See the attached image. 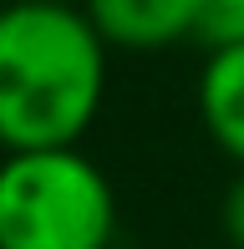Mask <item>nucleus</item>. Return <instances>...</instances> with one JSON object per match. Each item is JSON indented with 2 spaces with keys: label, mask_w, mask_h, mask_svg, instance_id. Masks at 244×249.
I'll use <instances>...</instances> for the list:
<instances>
[{
  "label": "nucleus",
  "mask_w": 244,
  "mask_h": 249,
  "mask_svg": "<svg viewBox=\"0 0 244 249\" xmlns=\"http://www.w3.org/2000/svg\"><path fill=\"white\" fill-rule=\"evenodd\" d=\"M107 61L82 5L0 0V148H71L107 97Z\"/></svg>",
  "instance_id": "nucleus-1"
},
{
  "label": "nucleus",
  "mask_w": 244,
  "mask_h": 249,
  "mask_svg": "<svg viewBox=\"0 0 244 249\" xmlns=\"http://www.w3.org/2000/svg\"><path fill=\"white\" fill-rule=\"evenodd\" d=\"M0 249H117V188L82 142L0 158Z\"/></svg>",
  "instance_id": "nucleus-2"
},
{
  "label": "nucleus",
  "mask_w": 244,
  "mask_h": 249,
  "mask_svg": "<svg viewBox=\"0 0 244 249\" xmlns=\"http://www.w3.org/2000/svg\"><path fill=\"white\" fill-rule=\"evenodd\" d=\"M107 51L153 56L198 41V0H82Z\"/></svg>",
  "instance_id": "nucleus-3"
},
{
  "label": "nucleus",
  "mask_w": 244,
  "mask_h": 249,
  "mask_svg": "<svg viewBox=\"0 0 244 249\" xmlns=\"http://www.w3.org/2000/svg\"><path fill=\"white\" fill-rule=\"evenodd\" d=\"M193 97H198V122H204L209 142L234 168H244V41L209 46Z\"/></svg>",
  "instance_id": "nucleus-4"
},
{
  "label": "nucleus",
  "mask_w": 244,
  "mask_h": 249,
  "mask_svg": "<svg viewBox=\"0 0 244 249\" xmlns=\"http://www.w3.org/2000/svg\"><path fill=\"white\" fill-rule=\"evenodd\" d=\"M198 41L204 46L244 41V0H198Z\"/></svg>",
  "instance_id": "nucleus-5"
},
{
  "label": "nucleus",
  "mask_w": 244,
  "mask_h": 249,
  "mask_svg": "<svg viewBox=\"0 0 244 249\" xmlns=\"http://www.w3.org/2000/svg\"><path fill=\"white\" fill-rule=\"evenodd\" d=\"M219 234H224L229 249H244V168L224 183V198H219Z\"/></svg>",
  "instance_id": "nucleus-6"
},
{
  "label": "nucleus",
  "mask_w": 244,
  "mask_h": 249,
  "mask_svg": "<svg viewBox=\"0 0 244 249\" xmlns=\"http://www.w3.org/2000/svg\"><path fill=\"white\" fill-rule=\"evenodd\" d=\"M46 5H82V0H46Z\"/></svg>",
  "instance_id": "nucleus-7"
},
{
  "label": "nucleus",
  "mask_w": 244,
  "mask_h": 249,
  "mask_svg": "<svg viewBox=\"0 0 244 249\" xmlns=\"http://www.w3.org/2000/svg\"><path fill=\"white\" fill-rule=\"evenodd\" d=\"M0 158H5V148H0Z\"/></svg>",
  "instance_id": "nucleus-8"
}]
</instances>
